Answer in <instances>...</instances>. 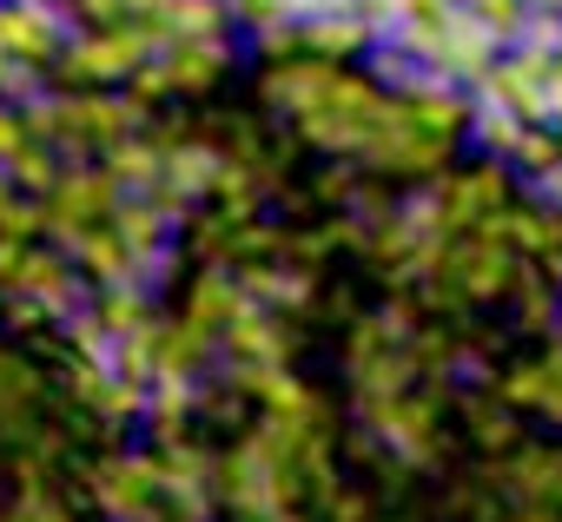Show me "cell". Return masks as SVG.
Wrapping results in <instances>:
<instances>
[{
	"label": "cell",
	"instance_id": "obj_19",
	"mask_svg": "<svg viewBox=\"0 0 562 522\" xmlns=\"http://www.w3.org/2000/svg\"><path fill=\"white\" fill-rule=\"evenodd\" d=\"M166 179H172V192H199V185H212V179H218V152L186 146V152H172V159H166Z\"/></svg>",
	"mask_w": 562,
	"mask_h": 522
},
{
	"label": "cell",
	"instance_id": "obj_24",
	"mask_svg": "<svg viewBox=\"0 0 562 522\" xmlns=\"http://www.w3.org/2000/svg\"><path fill=\"white\" fill-rule=\"evenodd\" d=\"M549 377H555V384H562V344H555V351H549Z\"/></svg>",
	"mask_w": 562,
	"mask_h": 522
},
{
	"label": "cell",
	"instance_id": "obj_2",
	"mask_svg": "<svg viewBox=\"0 0 562 522\" xmlns=\"http://www.w3.org/2000/svg\"><path fill=\"white\" fill-rule=\"evenodd\" d=\"M443 272L463 285V298H496V292H509V279L522 272V258H516V245H509V231H503V212L483 218L463 245L443 251Z\"/></svg>",
	"mask_w": 562,
	"mask_h": 522
},
{
	"label": "cell",
	"instance_id": "obj_14",
	"mask_svg": "<svg viewBox=\"0 0 562 522\" xmlns=\"http://www.w3.org/2000/svg\"><path fill=\"white\" fill-rule=\"evenodd\" d=\"M397 450H411V456H424L430 450V417H424V404H411V397H391V404H378V417H371Z\"/></svg>",
	"mask_w": 562,
	"mask_h": 522
},
{
	"label": "cell",
	"instance_id": "obj_8",
	"mask_svg": "<svg viewBox=\"0 0 562 522\" xmlns=\"http://www.w3.org/2000/svg\"><path fill=\"white\" fill-rule=\"evenodd\" d=\"M496 198H503V172H496V166H476V172L450 179V192H443L437 218H443V225H457V231H476V225L490 218V205H496Z\"/></svg>",
	"mask_w": 562,
	"mask_h": 522
},
{
	"label": "cell",
	"instance_id": "obj_6",
	"mask_svg": "<svg viewBox=\"0 0 562 522\" xmlns=\"http://www.w3.org/2000/svg\"><path fill=\"white\" fill-rule=\"evenodd\" d=\"M60 47V21L47 0H8L0 8V54H21V60H47Z\"/></svg>",
	"mask_w": 562,
	"mask_h": 522
},
{
	"label": "cell",
	"instance_id": "obj_17",
	"mask_svg": "<svg viewBox=\"0 0 562 522\" xmlns=\"http://www.w3.org/2000/svg\"><path fill=\"white\" fill-rule=\"evenodd\" d=\"M463 14L503 47V41H516L522 34V21H529V8H522V0H463Z\"/></svg>",
	"mask_w": 562,
	"mask_h": 522
},
{
	"label": "cell",
	"instance_id": "obj_7",
	"mask_svg": "<svg viewBox=\"0 0 562 522\" xmlns=\"http://www.w3.org/2000/svg\"><path fill=\"white\" fill-rule=\"evenodd\" d=\"M443 152H450V139H430V133H417V126H404V113L364 146V159L371 166H384V172H437L443 166Z\"/></svg>",
	"mask_w": 562,
	"mask_h": 522
},
{
	"label": "cell",
	"instance_id": "obj_4",
	"mask_svg": "<svg viewBox=\"0 0 562 522\" xmlns=\"http://www.w3.org/2000/svg\"><path fill=\"white\" fill-rule=\"evenodd\" d=\"M54 198H60V205L47 212V225H54L60 238H67V231H93V225L113 218V205H120L106 172H67V179L54 185Z\"/></svg>",
	"mask_w": 562,
	"mask_h": 522
},
{
	"label": "cell",
	"instance_id": "obj_10",
	"mask_svg": "<svg viewBox=\"0 0 562 522\" xmlns=\"http://www.w3.org/2000/svg\"><path fill=\"white\" fill-rule=\"evenodd\" d=\"M218 27H225V0H172V8L153 21V34L172 41V47H186V41H218Z\"/></svg>",
	"mask_w": 562,
	"mask_h": 522
},
{
	"label": "cell",
	"instance_id": "obj_11",
	"mask_svg": "<svg viewBox=\"0 0 562 522\" xmlns=\"http://www.w3.org/2000/svg\"><path fill=\"white\" fill-rule=\"evenodd\" d=\"M159 496V469L153 463H113L100 476V502L120 509V515H146V502Z\"/></svg>",
	"mask_w": 562,
	"mask_h": 522
},
{
	"label": "cell",
	"instance_id": "obj_23",
	"mask_svg": "<svg viewBox=\"0 0 562 522\" xmlns=\"http://www.w3.org/2000/svg\"><path fill=\"white\" fill-rule=\"evenodd\" d=\"M14 152H27V133H21V120L0 113V159H14Z\"/></svg>",
	"mask_w": 562,
	"mask_h": 522
},
{
	"label": "cell",
	"instance_id": "obj_12",
	"mask_svg": "<svg viewBox=\"0 0 562 522\" xmlns=\"http://www.w3.org/2000/svg\"><path fill=\"white\" fill-rule=\"evenodd\" d=\"M331 87H338V73L325 67V60H312V67H285V73H271V93L285 100L299 120H312L325 100H331Z\"/></svg>",
	"mask_w": 562,
	"mask_h": 522
},
{
	"label": "cell",
	"instance_id": "obj_1",
	"mask_svg": "<svg viewBox=\"0 0 562 522\" xmlns=\"http://www.w3.org/2000/svg\"><path fill=\"white\" fill-rule=\"evenodd\" d=\"M391 120H397V100H384V93L364 87V80H338L331 100L305 120V139H312V146H331V152H364Z\"/></svg>",
	"mask_w": 562,
	"mask_h": 522
},
{
	"label": "cell",
	"instance_id": "obj_3",
	"mask_svg": "<svg viewBox=\"0 0 562 522\" xmlns=\"http://www.w3.org/2000/svg\"><path fill=\"white\" fill-rule=\"evenodd\" d=\"M159 54H166V41H159L153 27H106V34L80 41V47L67 54V67L87 73V80H126V73H146Z\"/></svg>",
	"mask_w": 562,
	"mask_h": 522
},
{
	"label": "cell",
	"instance_id": "obj_18",
	"mask_svg": "<svg viewBox=\"0 0 562 522\" xmlns=\"http://www.w3.org/2000/svg\"><path fill=\"white\" fill-rule=\"evenodd\" d=\"M509 397H516V404H529V410H549V417H562V384L549 377V364H529V371H516V377H509Z\"/></svg>",
	"mask_w": 562,
	"mask_h": 522
},
{
	"label": "cell",
	"instance_id": "obj_13",
	"mask_svg": "<svg viewBox=\"0 0 562 522\" xmlns=\"http://www.w3.org/2000/svg\"><path fill=\"white\" fill-rule=\"evenodd\" d=\"M371 41V27L358 21V14H325V21H305L299 27V47H312L318 60H338V54H351V47H364Z\"/></svg>",
	"mask_w": 562,
	"mask_h": 522
},
{
	"label": "cell",
	"instance_id": "obj_25",
	"mask_svg": "<svg viewBox=\"0 0 562 522\" xmlns=\"http://www.w3.org/2000/svg\"><path fill=\"white\" fill-rule=\"evenodd\" d=\"M0 80H8V87H14V67H8V54H0Z\"/></svg>",
	"mask_w": 562,
	"mask_h": 522
},
{
	"label": "cell",
	"instance_id": "obj_26",
	"mask_svg": "<svg viewBox=\"0 0 562 522\" xmlns=\"http://www.w3.org/2000/svg\"><path fill=\"white\" fill-rule=\"evenodd\" d=\"M522 8H562V0H522Z\"/></svg>",
	"mask_w": 562,
	"mask_h": 522
},
{
	"label": "cell",
	"instance_id": "obj_16",
	"mask_svg": "<svg viewBox=\"0 0 562 522\" xmlns=\"http://www.w3.org/2000/svg\"><path fill=\"white\" fill-rule=\"evenodd\" d=\"M67 245L87 258V272H93V279H106V285L126 279V251H120L113 231H100V225H93V231H67Z\"/></svg>",
	"mask_w": 562,
	"mask_h": 522
},
{
	"label": "cell",
	"instance_id": "obj_9",
	"mask_svg": "<svg viewBox=\"0 0 562 522\" xmlns=\"http://www.w3.org/2000/svg\"><path fill=\"white\" fill-rule=\"evenodd\" d=\"M0 279H8L14 292L47 298V305L67 298V265H60V258H47V251H0Z\"/></svg>",
	"mask_w": 562,
	"mask_h": 522
},
{
	"label": "cell",
	"instance_id": "obj_21",
	"mask_svg": "<svg viewBox=\"0 0 562 522\" xmlns=\"http://www.w3.org/2000/svg\"><path fill=\"white\" fill-rule=\"evenodd\" d=\"M21 410H27V371L0 358V417H21Z\"/></svg>",
	"mask_w": 562,
	"mask_h": 522
},
{
	"label": "cell",
	"instance_id": "obj_15",
	"mask_svg": "<svg viewBox=\"0 0 562 522\" xmlns=\"http://www.w3.org/2000/svg\"><path fill=\"white\" fill-rule=\"evenodd\" d=\"M159 172H166V159H159L146 139H120V146H113V159H106V179H113V192H120V185H153Z\"/></svg>",
	"mask_w": 562,
	"mask_h": 522
},
{
	"label": "cell",
	"instance_id": "obj_22",
	"mask_svg": "<svg viewBox=\"0 0 562 522\" xmlns=\"http://www.w3.org/2000/svg\"><path fill=\"white\" fill-rule=\"evenodd\" d=\"M139 311H146V305H139V292L113 298V305H106V331H126V338H133V331H146V318H139Z\"/></svg>",
	"mask_w": 562,
	"mask_h": 522
},
{
	"label": "cell",
	"instance_id": "obj_5",
	"mask_svg": "<svg viewBox=\"0 0 562 522\" xmlns=\"http://www.w3.org/2000/svg\"><path fill=\"white\" fill-rule=\"evenodd\" d=\"M225 73V41H186V47H166L146 73H139V87L146 93H159V87H212Z\"/></svg>",
	"mask_w": 562,
	"mask_h": 522
},
{
	"label": "cell",
	"instance_id": "obj_20",
	"mask_svg": "<svg viewBox=\"0 0 562 522\" xmlns=\"http://www.w3.org/2000/svg\"><path fill=\"white\" fill-rule=\"evenodd\" d=\"M516 159H522L529 172H549V166H562V146H555V133H542V126H529V133L516 139Z\"/></svg>",
	"mask_w": 562,
	"mask_h": 522
}]
</instances>
